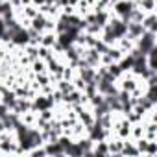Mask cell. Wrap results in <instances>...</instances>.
Returning a JSON list of instances; mask_svg holds the SVG:
<instances>
[{
    "label": "cell",
    "instance_id": "6da1fadb",
    "mask_svg": "<svg viewBox=\"0 0 157 157\" xmlns=\"http://www.w3.org/2000/svg\"><path fill=\"white\" fill-rule=\"evenodd\" d=\"M44 151L46 155H65V148L56 140V142H44Z\"/></svg>",
    "mask_w": 157,
    "mask_h": 157
},
{
    "label": "cell",
    "instance_id": "7a4b0ae2",
    "mask_svg": "<svg viewBox=\"0 0 157 157\" xmlns=\"http://www.w3.org/2000/svg\"><path fill=\"white\" fill-rule=\"evenodd\" d=\"M120 155H133V157H137V155H140V153H139V150H137L135 142H133V140H129V139H126V140H124V144H122Z\"/></svg>",
    "mask_w": 157,
    "mask_h": 157
},
{
    "label": "cell",
    "instance_id": "3957f363",
    "mask_svg": "<svg viewBox=\"0 0 157 157\" xmlns=\"http://www.w3.org/2000/svg\"><path fill=\"white\" fill-rule=\"evenodd\" d=\"M2 104L4 105H8L10 107V111L15 107V104H17V94H15V91H4L2 93Z\"/></svg>",
    "mask_w": 157,
    "mask_h": 157
},
{
    "label": "cell",
    "instance_id": "277c9868",
    "mask_svg": "<svg viewBox=\"0 0 157 157\" xmlns=\"http://www.w3.org/2000/svg\"><path fill=\"white\" fill-rule=\"evenodd\" d=\"M56 41H57V33H56V32H44V33L41 35V44H43V46L52 48V46L56 44Z\"/></svg>",
    "mask_w": 157,
    "mask_h": 157
},
{
    "label": "cell",
    "instance_id": "5b68a950",
    "mask_svg": "<svg viewBox=\"0 0 157 157\" xmlns=\"http://www.w3.org/2000/svg\"><path fill=\"white\" fill-rule=\"evenodd\" d=\"M32 70L35 72V74H39V72H46V61L44 59H33L32 61Z\"/></svg>",
    "mask_w": 157,
    "mask_h": 157
},
{
    "label": "cell",
    "instance_id": "8992f818",
    "mask_svg": "<svg viewBox=\"0 0 157 157\" xmlns=\"http://www.w3.org/2000/svg\"><path fill=\"white\" fill-rule=\"evenodd\" d=\"M37 13H39V10H37L33 4H30V6H22V15H24V17H28V19H33Z\"/></svg>",
    "mask_w": 157,
    "mask_h": 157
},
{
    "label": "cell",
    "instance_id": "52a82bcc",
    "mask_svg": "<svg viewBox=\"0 0 157 157\" xmlns=\"http://www.w3.org/2000/svg\"><path fill=\"white\" fill-rule=\"evenodd\" d=\"M146 157H153V155H157V142L155 140H150L148 142V148H146V153H144Z\"/></svg>",
    "mask_w": 157,
    "mask_h": 157
},
{
    "label": "cell",
    "instance_id": "ba28073f",
    "mask_svg": "<svg viewBox=\"0 0 157 157\" xmlns=\"http://www.w3.org/2000/svg\"><path fill=\"white\" fill-rule=\"evenodd\" d=\"M8 113H10V107H8V105H4L2 102H0V118H4Z\"/></svg>",
    "mask_w": 157,
    "mask_h": 157
},
{
    "label": "cell",
    "instance_id": "9c48e42d",
    "mask_svg": "<svg viewBox=\"0 0 157 157\" xmlns=\"http://www.w3.org/2000/svg\"><path fill=\"white\" fill-rule=\"evenodd\" d=\"M4 32H6V21H4L2 17H0V37L4 35Z\"/></svg>",
    "mask_w": 157,
    "mask_h": 157
},
{
    "label": "cell",
    "instance_id": "30bf717a",
    "mask_svg": "<svg viewBox=\"0 0 157 157\" xmlns=\"http://www.w3.org/2000/svg\"><path fill=\"white\" fill-rule=\"evenodd\" d=\"M44 2H46V0H32V4H33L35 8H39V6H43Z\"/></svg>",
    "mask_w": 157,
    "mask_h": 157
},
{
    "label": "cell",
    "instance_id": "8fae6325",
    "mask_svg": "<svg viewBox=\"0 0 157 157\" xmlns=\"http://www.w3.org/2000/svg\"><path fill=\"white\" fill-rule=\"evenodd\" d=\"M32 0H21V6H30Z\"/></svg>",
    "mask_w": 157,
    "mask_h": 157
},
{
    "label": "cell",
    "instance_id": "7c38bea8",
    "mask_svg": "<svg viewBox=\"0 0 157 157\" xmlns=\"http://www.w3.org/2000/svg\"><path fill=\"white\" fill-rule=\"evenodd\" d=\"M0 102H2V93H0Z\"/></svg>",
    "mask_w": 157,
    "mask_h": 157
}]
</instances>
